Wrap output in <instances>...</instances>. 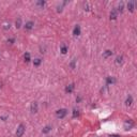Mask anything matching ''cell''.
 Listing matches in <instances>:
<instances>
[{
  "instance_id": "cell-17",
  "label": "cell",
  "mask_w": 137,
  "mask_h": 137,
  "mask_svg": "<svg viewBox=\"0 0 137 137\" xmlns=\"http://www.w3.org/2000/svg\"><path fill=\"white\" fill-rule=\"evenodd\" d=\"M41 63H42V59H41V58H35V59L33 60V65L34 66H40Z\"/></svg>"
},
{
  "instance_id": "cell-26",
  "label": "cell",
  "mask_w": 137,
  "mask_h": 137,
  "mask_svg": "<svg viewBox=\"0 0 137 137\" xmlns=\"http://www.w3.org/2000/svg\"><path fill=\"white\" fill-rule=\"evenodd\" d=\"M57 12H62V5L61 6H57Z\"/></svg>"
},
{
  "instance_id": "cell-31",
  "label": "cell",
  "mask_w": 137,
  "mask_h": 137,
  "mask_svg": "<svg viewBox=\"0 0 137 137\" xmlns=\"http://www.w3.org/2000/svg\"><path fill=\"white\" fill-rule=\"evenodd\" d=\"M47 137H51V136H47Z\"/></svg>"
},
{
  "instance_id": "cell-28",
  "label": "cell",
  "mask_w": 137,
  "mask_h": 137,
  "mask_svg": "<svg viewBox=\"0 0 137 137\" xmlns=\"http://www.w3.org/2000/svg\"><path fill=\"white\" fill-rule=\"evenodd\" d=\"M80 101H81V96H79V95H78V96L76 98V102L78 103V102H80Z\"/></svg>"
},
{
  "instance_id": "cell-16",
  "label": "cell",
  "mask_w": 137,
  "mask_h": 137,
  "mask_svg": "<svg viewBox=\"0 0 137 137\" xmlns=\"http://www.w3.org/2000/svg\"><path fill=\"white\" fill-rule=\"evenodd\" d=\"M51 130H53L51 125H46V126H45V127L42 130V133H43V134H47V133H49Z\"/></svg>"
},
{
  "instance_id": "cell-8",
  "label": "cell",
  "mask_w": 137,
  "mask_h": 137,
  "mask_svg": "<svg viewBox=\"0 0 137 137\" xmlns=\"http://www.w3.org/2000/svg\"><path fill=\"white\" fill-rule=\"evenodd\" d=\"M118 17V12L116 9H113V10L110 11V13H109V18L111 19V20H116Z\"/></svg>"
},
{
  "instance_id": "cell-12",
  "label": "cell",
  "mask_w": 137,
  "mask_h": 137,
  "mask_svg": "<svg viewBox=\"0 0 137 137\" xmlns=\"http://www.w3.org/2000/svg\"><path fill=\"white\" fill-rule=\"evenodd\" d=\"M68 51V47L66 44H62L61 46H60V53H61L62 55H65Z\"/></svg>"
},
{
  "instance_id": "cell-2",
  "label": "cell",
  "mask_w": 137,
  "mask_h": 137,
  "mask_svg": "<svg viewBox=\"0 0 137 137\" xmlns=\"http://www.w3.org/2000/svg\"><path fill=\"white\" fill-rule=\"evenodd\" d=\"M25 125H24L23 123L19 124L18 126H17V130H16V137H23V135L25 134Z\"/></svg>"
},
{
  "instance_id": "cell-4",
  "label": "cell",
  "mask_w": 137,
  "mask_h": 137,
  "mask_svg": "<svg viewBox=\"0 0 137 137\" xmlns=\"http://www.w3.org/2000/svg\"><path fill=\"white\" fill-rule=\"evenodd\" d=\"M24 28H25L26 31H30V30H32L34 28V23L32 20H29L27 21V23L24 25Z\"/></svg>"
},
{
  "instance_id": "cell-6",
  "label": "cell",
  "mask_w": 137,
  "mask_h": 137,
  "mask_svg": "<svg viewBox=\"0 0 137 137\" xmlns=\"http://www.w3.org/2000/svg\"><path fill=\"white\" fill-rule=\"evenodd\" d=\"M134 125H135L134 121H133V120H131V119L126 120V121L124 122V127H125V130H131V128H132Z\"/></svg>"
},
{
  "instance_id": "cell-5",
  "label": "cell",
  "mask_w": 137,
  "mask_h": 137,
  "mask_svg": "<svg viewBox=\"0 0 137 137\" xmlns=\"http://www.w3.org/2000/svg\"><path fill=\"white\" fill-rule=\"evenodd\" d=\"M117 83V79L115 78L113 76H108L106 78V86H113V85H115V83Z\"/></svg>"
},
{
  "instance_id": "cell-14",
  "label": "cell",
  "mask_w": 137,
  "mask_h": 137,
  "mask_svg": "<svg viewBox=\"0 0 137 137\" xmlns=\"http://www.w3.org/2000/svg\"><path fill=\"white\" fill-rule=\"evenodd\" d=\"M126 6H127V9H128V11H130V12H134V10H135V2L134 1L127 2Z\"/></svg>"
},
{
  "instance_id": "cell-1",
  "label": "cell",
  "mask_w": 137,
  "mask_h": 137,
  "mask_svg": "<svg viewBox=\"0 0 137 137\" xmlns=\"http://www.w3.org/2000/svg\"><path fill=\"white\" fill-rule=\"evenodd\" d=\"M66 115H68V110H66L65 108L58 109V110L56 111V117H57L58 119H63Z\"/></svg>"
},
{
  "instance_id": "cell-7",
  "label": "cell",
  "mask_w": 137,
  "mask_h": 137,
  "mask_svg": "<svg viewBox=\"0 0 137 137\" xmlns=\"http://www.w3.org/2000/svg\"><path fill=\"white\" fill-rule=\"evenodd\" d=\"M123 62H124V58H123V56H118L117 58H116V60H115V64L117 66H120V65H122L123 64Z\"/></svg>"
},
{
  "instance_id": "cell-21",
  "label": "cell",
  "mask_w": 137,
  "mask_h": 137,
  "mask_svg": "<svg viewBox=\"0 0 137 137\" xmlns=\"http://www.w3.org/2000/svg\"><path fill=\"white\" fill-rule=\"evenodd\" d=\"M70 68H72V70H74V68H76V59H73L72 61L70 62Z\"/></svg>"
},
{
  "instance_id": "cell-30",
  "label": "cell",
  "mask_w": 137,
  "mask_h": 137,
  "mask_svg": "<svg viewBox=\"0 0 137 137\" xmlns=\"http://www.w3.org/2000/svg\"><path fill=\"white\" fill-rule=\"evenodd\" d=\"M1 88H2V83L0 81V89H1Z\"/></svg>"
},
{
  "instance_id": "cell-10",
  "label": "cell",
  "mask_w": 137,
  "mask_h": 137,
  "mask_svg": "<svg viewBox=\"0 0 137 137\" xmlns=\"http://www.w3.org/2000/svg\"><path fill=\"white\" fill-rule=\"evenodd\" d=\"M74 89H75V85L74 83H70V85H68V86H65V89H64V91L66 92V93H72L73 91H74Z\"/></svg>"
},
{
  "instance_id": "cell-15",
  "label": "cell",
  "mask_w": 137,
  "mask_h": 137,
  "mask_svg": "<svg viewBox=\"0 0 137 137\" xmlns=\"http://www.w3.org/2000/svg\"><path fill=\"white\" fill-rule=\"evenodd\" d=\"M24 60H25L26 63H28V62L31 61V56H30V53L26 51V53L24 54Z\"/></svg>"
},
{
  "instance_id": "cell-29",
  "label": "cell",
  "mask_w": 137,
  "mask_h": 137,
  "mask_svg": "<svg viewBox=\"0 0 137 137\" xmlns=\"http://www.w3.org/2000/svg\"><path fill=\"white\" fill-rule=\"evenodd\" d=\"M110 137H120L119 135H113V136H110Z\"/></svg>"
},
{
  "instance_id": "cell-9",
  "label": "cell",
  "mask_w": 137,
  "mask_h": 137,
  "mask_svg": "<svg viewBox=\"0 0 137 137\" xmlns=\"http://www.w3.org/2000/svg\"><path fill=\"white\" fill-rule=\"evenodd\" d=\"M80 32H81L80 26L76 25L74 27V29H73V35H74V36H79V35H80Z\"/></svg>"
},
{
  "instance_id": "cell-20",
  "label": "cell",
  "mask_w": 137,
  "mask_h": 137,
  "mask_svg": "<svg viewBox=\"0 0 137 137\" xmlns=\"http://www.w3.org/2000/svg\"><path fill=\"white\" fill-rule=\"evenodd\" d=\"M79 116V110L78 109H73L72 111V117L73 118H77Z\"/></svg>"
},
{
  "instance_id": "cell-13",
  "label": "cell",
  "mask_w": 137,
  "mask_h": 137,
  "mask_svg": "<svg viewBox=\"0 0 137 137\" xmlns=\"http://www.w3.org/2000/svg\"><path fill=\"white\" fill-rule=\"evenodd\" d=\"M133 104V96L132 95H128L125 100V106L126 107H131Z\"/></svg>"
},
{
  "instance_id": "cell-22",
  "label": "cell",
  "mask_w": 137,
  "mask_h": 137,
  "mask_svg": "<svg viewBox=\"0 0 137 137\" xmlns=\"http://www.w3.org/2000/svg\"><path fill=\"white\" fill-rule=\"evenodd\" d=\"M35 4H36L38 6H40V8H43V6H44L45 4H46V2L43 1V0H41V1H38V2H36Z\"/></svg>"
},
{
  "instance_id": "cell-24",
  "label": "cell",
  "mask_w": 137,
  "mask_h": 137,
  "mask_svg": "<svg viewBox=\"0 0 137 137\" xmlns=\"http://www.w3.org/2000/svg\"><path fill=\"white\" fill-rule=\"evenodd\" d=\"M6 43H8V44H10V45L14 44V43H15V39H14V38H10V39H8V40H6Z\"/></svg>"
},
{
  "instance_id": "cell-25",
  "label": "cell",
  "mask_w": 137,
  "mask_h": 137,
  "mask_svg": "<svg viewBox=\"0 0 137 137\" xmlns=\"http://www.w3.org/2000/svg\"><path fill=\"white\" fill-rule=\"evenodd\" d=\"M83 10L85 11H89L90 10V5L88 2H86V3H83Z\"/></svg>"
},
{
  "instance_id": "cell-3",
  "label": "cell",
  "mask_w": 137,
  "mask_h": 137,
  "mask_svg": "<svg viewBox=\"0 0 137 137\" xmlns=\"http://www.w3.org/2000/svg\"><path fill=\"white\" fill-rule=\"evenodd\" d=\"M30 111H31V113H36L39 111V104L38 102H32L31 105H30Z\"/></svg>"
},
{
  "instance_id": "cell-27",
  "label": "cell",
  "mask_w": 137,
  "mask_h": 137,
  "mask_svg": "<svg viewBox=\"0 0 137 137\" xmlns=\"http://www.w3.org/2000/svg\"><path fill=\"white\" fill-rule=\"evenodd\" d=\"M6 119H8V116H2V117H1L2 121H6Z\"/></svg>"
},
{
  "instance_id": "cell-18",
  "label": "cell",
  "mask_w": 137,
  "mask_h": 137,
  "mask_svg": "<svg viewBox=\"0 0 137 137\" xmlns=\"http://www.w3.org/2000/svg\"><path fill=\"white\" fill-rule=\"evenodd\" d=\"M116 10H117L118 13H119V12L122 13V12H123V10H124V4L122 3V2H121V3H119V5H118L117 8H116Z\"/></svg>"
},
{
  "instance_id": "cell-23",
  "label": "cell",
  "mask_w": 137,
  "mask_h": 137,
  "mask_svg": "<svg viewBox=\"0 0 137 137\" xmlns=\"http://www.w3.org/2000/svg\"><path fill=\"white\" fill-rule=\"evenodd\" d=\"M2 28H3L4 30H9L11 28V24L10 23H4L3 24V27H2Z\"/></svg>"
},
{
  "instance_id": "cell-11",
  "label": "cell",
  "mask_w": 137,
  "mask_h": 137,
  "mask_svg": "<svg viewBox=\"0 0 137 137\" xmlns=\"http://www.w3.org/2000/svg\"><path fill=\"white\" fill-rule=\"evenodd\" d=\"M103 58H104V59H108L109 57H111V56H113V51L110 50V49H106V50L105 51H103Z\"/></svg>"
},
{
  "instance_id": "cell-19",
  "label": "cell",
  "mask_w": 137,
  "mask_h": 137,
  "mask_svg": "<svg viewBox=\"0 0 137 137\" xmlns=\"http://www.w3.org/2000/svg\"><path fill=\"white\" fill-rule=\"evenodd\" d=\"M21 25H23V24H21V18H17L16 21H15V28L19 29V28L21 27Z\"/></svg>"
}]
</instances>
